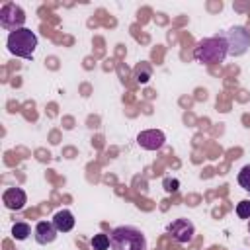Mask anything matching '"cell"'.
<instances>
[{"label": "cell", "mask_w": 250, "mask_h": 250, "mask_svg": "<svg viewBox=\"0 0 250 250\" xmlns=\"http://www.w3.org/2000/svg\"><path fill=\"white\" fill-rule=\"evenodd\" d=\"M227 55H229V45H227V41H225L223 35L205 37L193 49V59L197 62H203V64L223 62L227 59Z\"/></svg>", "instance_id": "1"}, {"label": "cell", "mask_w": 250, "mask_h": 250, "mask_svg": "<svg viewBox=\"0 0 250 250\" xmlns=\"http://www.w3.org/2000/svg\"><path fill=\"white\" fill-rule=\"evenodd\" d=\"M111 250H146L145 234L135 227H117L109 232Z\"/></svg>", "instance_id": "2"}, {"label": "cell", "mask_w": 250, "mask_h": 250, "mask_svg": "<svg viewBox=\"0 0 250 250\" xmlns=\"http://www.w3.org/2000/svg\"><path fill=\"white\" fill-rule=\"evenodd\" d=\"M6 47H8V51L14 57L31 59L33 53H35V49H37V35L31 29H27V27L10 31L8 41H6Z\"/></svg>", "instance_id": "3"}, {"label": "cell", "mask_w": 250, "mask_h": 250, "mask_svg": "<svg viewBox=\"0 0 250 250\" xmlns=\"http://www.w3.org/2000/svg\"><path fill=\"white\" fill-rule=\"evenodd\" d=\"M227 45H229V55L232 57H240L246 53V49L250 47V33L242 27V25H234L229 31L223 33Z\"/></svg>", "instance_id": "4"}, {"label": "cell", "mask_w": 250, "mask_h": 250, "mask_svg": "<svg viewBox=\"0 0 250 250\" xmlns=\"http://www.w3.org/2000/svg\"><path fill=\"white\" fill-rule=\"evenodd\" d=\"M23 23H25V12L18 4L8 2L0 8V25L4 29L16 31V29H21Z\"/></svg>", "instance_id": "5"}, {"label": "cell", "mask_w": 250, "mask_h": 250, "mask_svg": "<svg viewBox=\"0 0 250 250\" xmlns=\"http://www.w3.org/2000/svg\"><path fill=\"white\" fill-rule=\"evenodd\" d=\"M168 234L180 242V244H188L193 240V234H195V229H193V223L189 219H176L168 225Z\"/></svg>", "instance_id": "6"}, {"label": "cell", "mask_w": 250, "mask_h": 250, "mask_svg": "<svg viewBox=\"0 0 250 250\" xmlns=\"http://www.w3.org/2000/svg\"><path fill=\"white\" fill-rule=\"evenodd\" d=\"M137 143L145 150H158V148L164 146L166 135L160 129H146V131H141L137 135Z\"/></svg>", "instance_id": "7"}, {"label": "cell", "mask_w": 250, "mask_h": 250, "mask_svg": "<svg viewBox=\"0 0 250 250\" xmlns=\"http://www.w3.org/2000/svg\"><path fill=\"white\" fill-rule=\"evenodd\" d=\"M2 201H4V205H6L10 211H20V209L25 207L27 195H25V191H23L21 188H8V189L4 191V195H2Z\"/></svg>", "instance_id": "8"}, {"label": "cell", "mask_w": 250, "mask_h": 250, "mask_svg": "<svg viewBox=\"0 0 250 250\" xmlns=\"http://www.w3.org/2000/svg\"><path fill=\"white\" fill-rule=\"evenodd\" d=\"M57 229L53 225V221H39L35 225V240L39 244H51L57 238Z\"/></svg>", "instance_id": "9"}, {"label": "cell", "mask_w": 250, "mask_h": 250, "mask_svg": "<svg viewBox=\"0 0 250 250\" xmlns=\"http://www.w3.org/2000/svg\"><path fill=\"white\" fill-rule=\"evenodd\" d=\"M53 225L59 232H68L74 227V215L68 209H61L53 215Z\"/></svg>", "instance_id": "10"}, {"label": "cell", "mask_w": 250, "mask_h": 250, "mask_svg": "<svg viewBox=\"0 0 250 250\" xmlns=\"http://www.w3.org/2000/svg\"><path fill=\"white\" fill-rule=\"evenodd\" d=\"M150 76H152V66L148 62H141L135 66V80L139 84H146L150 80Z\"/></svg>", "instance_id": "11"}, {"label": "cell", "mask_w": 250, "mask_h": 250, "mask_svg": "<svg viewBox=\"0 0 250 250\" xmlns=\"http://www.w3.org/2000/svg\"><path fill=\"white\" fill-rule=\"evenodd\" d=\"M31 234V227L27 225V223H14V227H12V236L16 238V240H25L27 236Z\"/></svg>", "instance_id": "12"}, {"label": "cell", "mask_w": 250, "mask_h": 250, "mask_svg": "<svg viewBox=\"0 0 250 250\" xmlns=\"http://www.w3.org/2000/svg\"><path fill=\"white\" fill-rule=\"evenodd\" d=\"M90 246H92V250H107L109 248V236L104 232H98L92 236Z\"/></svg>", "instance_id": "13"}, {"label": "cell", "mask_w": 250, "mask_h": 250, "mask_svg": "<svg viewBox=\"0 0 250 250\" xmlns=\"http://www.w3.org/2000/svg\"><path fill=\"white\" fill-rule=\"evenodd\" d=\"M238 184H240V188H242V189L250 191V164H248V166H244V168L238 172Z\"/></svg>", "instance_id": "14"}, {"label": "cell", "mask_w": 250, "mask_h": 250, "mask_svg": "<svg viewBox=\"0 0 250 250\" xmlns=\"http://www.w3.org/2000/svg\"><path fill=\"white\" fill-rule=\"evenodd\" d=\"M236 215L240 219H250V199H242L236 203Z\"/></svg>", "instance_id": "15"}, {"label": "cell", "mask_w": 250, "mask_h": 250, "mask_svg": "<svg viewBox=\"0 0 250 250\" xmlns=\"http://www.w3.org/2000/svg\"><path fill=\"white\" fill-rule=\"evenodd\" d=\"M162 186H164V189H166L168 193H176V191H178V188H180V182H178L176 178H164Z\"/></svg>", "instance_id": "16"}, {"label": "cell", "mask_w": 250, "mask_h": 250, "mask_svg": "<svg viewBox=\"0 0 250 250\" xmlns=\"http://www.w3.org/2000/svg\"><path fill=\"white\" fill-rule=\"evenodd\" d=\"M248 232H250V221H248Z\"/></svg>", "instance_id": "17"}]
</instances>
